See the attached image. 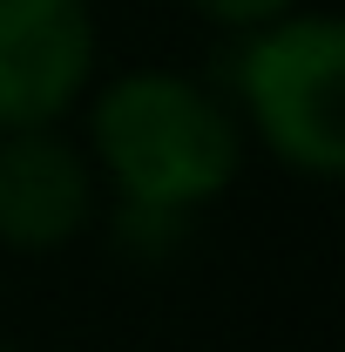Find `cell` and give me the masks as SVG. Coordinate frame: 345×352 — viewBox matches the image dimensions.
<instances>
[{"label":"cell","instance_id":"obj_4","mask_svg":"<svg viewBox=\"0 0 345 352\" xmlns=\"http://www.w3.org/2000/svg\"><path fill=\"white\" fill-rule=\"evenodd\" d=\"M95 217L88 156L61 129H7L0 135V244L61 251Z\"/></svg>","mask_w":345,"mask_h":352},{"label":"cell","instance_id":"obj_6","mask_svg":"<svg viewBox=\"0 0 345 352\" xmlns=\"http://www.w3.org/2000/svg\"><path fill=\"white\" fill-rule=\"evenodd\" d=\"M0 352H7V346H0Z\"/></svg>","mask_w":345,"mask_h":352},{"label":"cell","instance_id":"obj_3","mask_svg":"<svg viewBox=\"0 0 345 352\" xmlns=\"http://www.w3.org/2000/svg\"><path fill=\"white\" fill-rule=\"evenodd\" d=\"M95 75L88 0H0V135L54 129Z\"/></svg>","mask_w":345,"mask_h":352},{"label":"cell","instance_id":"obj_5","mask_svg":"<svg viewBox=\"0 0 345 352\" xmlns=\"http://www.w3.org/2000/svg\"><path fill=\"white\" fill-rule=\"evenodd\" d=\"M203 21L216 28H230V34H258L271 21H285V14H298V0H190Z\"/></svg>","mask_w":345,"mask_h":352},{"label":"cell","instance_id":"obj_1","mask_svg":"<svg viewBox=\"0 0 345 352\" xmlns=\"http://www.w3.org/2000/svg\"><path fill=\"white\" fill-rule=\"evenodd\" d=\"M88 142L135 210H203L237 176V122L210 88L170 68H135L95 95Z\"/></svg>","mask_w":345,"mask_h":352},{"label":"cell","instance_id":"obj_2","mask_svg":"<svg viewBox=\"0 0 345 352\" xmlns=\"http://www.w3.org/2000/svg\"><path fill=\"white\" fill-rule=\"evenodd\" d=\"M345 28L332 14H285L244 41L237 95L258 142L304 176L345 170Z\"/></svg>","mask_w":345,"mask_h":352}]
</instances>
